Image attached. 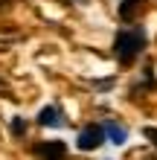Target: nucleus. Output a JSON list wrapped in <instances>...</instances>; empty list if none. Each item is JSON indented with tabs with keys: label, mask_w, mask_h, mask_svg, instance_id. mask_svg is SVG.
<instances>
[{
	"label": "nucleus",
	"mask_w": 157,
	"mask_h": 160,
	"mask_svg": "<svg viewBox=\"0 0 157 160\" xmlns=\"http://www.w3.org/2000/svg\"><path fill=\"white\" fill-rule=\"evenodd\" d=\"M145 47V32L143 29H122L116 32V41H114V52L122 64H131L134 55Z\"/></svg>",
	"instance_id": "1"
},
{
	"label": "nucleus",
	"mask_w": 157,
	"mask_h": 160,
	"mask_svg": "<svg viewBox=\"0 0 157 160\" xmlns=\"http://www.w3.org/2000/svg\"><path fill=\"white\" fill-rule=\"evenodd\" d=\"M102 140H105V128L102 125H87L85 131H79L76 146L81 148V152H93V148L102 146Z\"/></svg>",
	"instance_id": "2"
},
{
	"label": "nucleus",
	"mask_w": 157,
	"mask_h": 160,
	"mask_svg": "<svg viewBox=\"0 0 157 160\" xmlns=\"http://www.w3.org/2000/svg\"><path fill=\"white\" fill-rule=\"evenodd\" d=\"M32 152L38 154V160H64V154H67V146L58 143V140H50V143H38Z\"/></svg>",
	"instance_id": "3"
},
{
	"label": "nucleus",
	"mask_w": 157,
	"mask_h": 160,
	"mask_svg": "<svg viewBox=\"0 0 157 160\" xmlns=\"http://www.w3.org/2000/svg\"><path fill=\"white\" fill-rule=\"evenodd\" d=\"M143 6H145V0H122V6H119V18H122V21H134V18L140 15Z\"/></svg>",
	"instance_id": "4"
},
{
	"label": "nucleus",
	"mask_w": 157,
	"mask_h": 160,
	"mask_svg": "<svg viewBox=\"0 0 157 160\" xmlns=\"http://www.w3.org/2000/svg\"><path fill=\"white\" fill-rule=\"evenodd\" d=\"M105 128H108V137L114 140V143H125V137H128V134H125V128H122V125H105Z\"/></svg>",
	"instance_id": "5"
},
{
	"label": "nucleus",
	"mask_w": 157,
	"mask_h": 160,
	"mask_svg": "<svg viewBox=\"0 0 157 160\" xmlns=\"http://www.w3.org/2000/svg\"><path fill=\"white\" fill-rule=\"evenodd\" d=\"M41 122H44V125H58L61 117H58V111H55V108H47V111L41 114Z\"/></svg>",
	"instance_id": "6"
},
{
	"label": "nucleus",
	"mask_w": 157,
	"mask_h": 160,
	"mask_svg": "<svg viewBox=\"0 0 157 160\" xmlns=\"http://www.w3.org/2000/svg\"><path fill=\"white\" fill-rule=\"evenodd\" d=\"M145 137H149V140H151V143L157 146V128H145Z\"/></svg>",
	"instance_id": "7"
}]
</instances>
